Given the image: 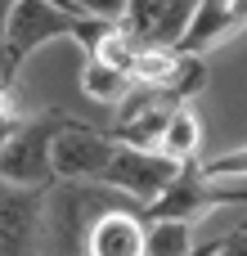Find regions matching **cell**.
<instances>
[{
  "label": "cell",
  "instance_id": "6da1fadb",
  "mask_svg": "<svg viewBox=\"0 0 247 256\" xmlns=\"http://www.w3.org/2000/svg\"><path fill=\"white\" fill-rule=\"evenodd\" d=\"M112 22H99V18H86L81 9H72L68 0H18L14 9V22H9V36H4V54H0V81H18L22 63L40 50V45H54V40H76L86 54L94 50V40L108 32Z\"/></svg>",
  "mask_w": 247,
  "mask_h": 256
},
{
  "label": "cell",
  "instance_id": "7a4b0ae2",
  "mask_svg": "<svg viewBox=\"0 0 247 256\" xmlns=\"http://www.w3.org/2000/svg\"><path fill=\"white\" fill-rule=\"evenodd\" d=\"M117 207H135L126 202L117 189L108 184H72V180H54L45 194V234H40V252L45 256H86L90 230L99 225V216L117 212Z\"/></svg>",
  "mask_w": 247,
  "mask_h": 256
},
{
  "label": "cell",
  "instance_id": "3957f363",
  "mask_svg": "<svg viewBox=\"0 0 247 256\" xmlns=\"http://www.w3.org/2000/svg\"><path fill=\"white\" fill-rule=\"evenodd\" d=\"M68 126V112H36L18 126V135L0 153V184L50 189L54 184V140Z\"/></svg>",
  "mask_w": 247,
  "mask_h": 256
},
{
  "label": "cell",
  "instance_id": "277c9868",
  "mask_svg": "<svg viewBox=\"0 0 247 256\" xmlns=\"http://www.w3.org/2000/svg\"><path fill=\"white\" fill-rule=\"evenodd\" d=\"M184 171H189V166L171 162V158L158 153V148H130V144H117V148H112V162H108V171H104L99 184L117 189V194H122L126 202H135V207H153V202H158Z\"/></svg>",
  "mask_w": 247,
  "mask_h": 256
},
{
  "label": "cell",
  "instance_id": "5b68a950",
  "mask_svg": "<svg viewBox=\"0 0 247 256\" xmlns=\"http://www.w3.org/2000/svg\"><path fill=\"white\" fill-rule=\"evenodd\" d=\"M117 140L99 126H81L68 117V126L54 140V180H72V184H99L108 162H112Z\"/></svg>",
  "mask_w": 247,
  "mask_h": 256
},
{
  "label": "cell",
  "instance_id": "8992f818",
  "mask_svg": "<svg viewBox=\"0 0 247 256\" xmlns=\"http://www.w3.org/2000/svg\"><path fill=\"white\" fill-rule=\"evenodd\" d=\"M45 194L0 184V256H36L45 234Z\"/></svg>",
  "mask_w": 247,
  "mask_h": 256
},
{
  "label": "cell",
  "instance_id": "52a82bcc",
  "mask_svg": "<svg viewBox=\"0 0 247 256\" xmlns=\"http://www.w3.org/2000/svg\"><path fill=\"white\" fill-rule=\"evenodd\" d=\"M198 4L202 0H130L122 27L135 32L140 45H171V50H180L189 27H194Z\"/></svg>",
  "mask_w": 247,
  "mask_h": 256
},
{
  "label": "cell",
  "instance_id": "ba28073f",
  "mask_svg": "<svg viewBox=\"0 0 247 256\" xmlns=\"http://www.w3.org/2000/svg\"><path fill=\"white\" fill-rule=\"evenodd\" d=\"M86 256H148V220L130 207L99 216V225L90 230Z\"/></svg>",
  "mask_w": 247,
  "mask_h": 256
},
{
  "label": "cell",
  "instance_id": "9c48e42d",
  "mask_svg": "<svg viewBox=\"0 0 247 256\" xmlns=\"http://www.w3.org/2000/svg\"><path fill=\"white\" fill-rule=\"evenodd\" d=\"M76 90H81V99H90V104L117 108V104L135 90V81H130L126 72H117V68L99 63L94 54H86V58H81V72H76Z\"/></svg>",
  "mask_w": 247,
  "mask_h": 256
},
{
  "label": "cell",
  "instance_id": "30bf717a",
  "mask_svg": "<svg viewBox=\"0 0 247 256\" xmlns=\"http://www.w3.org/2000/svg\"><path fill=\"white\" fill-rule=\"evenodd\" d=\"M198 148H202V122H198V112H194L189 104H180V108L171 112V122H166V135H162L158 153H166V158L180 162V166H194Z\"/></svg>",
  "mask_w": 247,
  "mask_h": 256
},
{
  "label": "cell",
  "instance_id": "8fae6325",
  "mask_svg": "<svg viewBox=\"0 0 247 256\" xmlns=\"http://www.w3.org/2000/svg\"><path fill=\"white\" fill-rule=\"evenodd\" d=\"M225 40H230V0H202L180 50L184 54H207V50H216Z\"/></svg>",
  "mask_w": 247,
  "mask_h": 256
},
{
  "label": "cell",
  "instance_id": "7c38bea8",
  "mask_svg": "<svg viewBox=\"0 0 247 256\" xmlns=\"http://www.w3.org/2000/svg\"><path fill=\"white\" fill-rule=\"evenodd\" d=\"M176 68H180V50H171V45H144L140 58H135L130 81L148 86V90H166L176 81Z\"/></svg>",
  "mask_w": 247,
  "mask_h": 256
},
{
  "label": "cell",
  "instance_id": "4fadbf2b",
  "mask_svg": "<svg viewBox=\"0 0 247 256\" xmlns=\"http://www.w3.org/2000/svg\"><path fill=\"white\" fill-rule=\"evenodd\" d=\"M140 50H144V45L135 40V32H126L122 22H112V27L94 40V50H90V54H94L99 63H108V68H117V72H126V76H130V72H135Z\"/></svg>",
  "mask_w": 247,
  "mask_h": 256
},
{
  "label": "cell",
  "instance_id": "5bb4252c",
  "mask_svg": "<svg viewBox=\"0 0 247 256\" xmlns=\"http://www.w3.org/2000/svg\"><path fill=\"white\" fill-rule=\"evenodd\" d=\"M194 225L189 220H148V256H194Z\"/></svg>",
  "mask_w": 247,
  "mask_h": 256
},
{
  "label": "cell",
  "instance_id": "9a60e30c",
  "mask_svg": "<svg viewBox=\"0 0 247 256\" xmlns=\"http://www.w3.org/2000/svg\"><path fill=\"white\" fill-rule=\"evenodd\" d=\"M202 86H207V54H184L180 50V68H176V81L166 86V94L176 104H189V99L202 94Z\"/></svg>",
  "mask_w": 247,
  "mask_h": 256
},
{
  "label": "cell",
  "instance_id": "2e32d148",
  "mask_svg": "<svg viewBox=\"0 0 247 256\" xmlns=\"http://www.w3.org/2000/svg\"><path fill=\"white\" fill-rule=\"evenodd\" d=\"M198 176L202 180H216V184H247V144L220 153V158L198 162Z\"/></svg>",
  "mask_w": 247,
  "mask_h": 256
},
{
  "label": "cell",
  "instance_id": "e0dca14e",
  "mask_svg": "<svg viewBox=\"0 0 247 256\" xmlns=\"http://www.w3.org/2000/svg\"><path fill=\"white\" fill-rule=\"evenodd\" d=\"M68 4H72V9H81L86 18H99V22H122L130 0H68Z\"/></svg>",
  "mask_w": 247,
  "mask_h": 256
},
{
  "label": "cell",
  "instance_id": "ac0fdd59",
  "mask_svg": "<svg viewBox=\"0 0 247 256\" xmlns=\"http://www.w3.org/2000/svg\"><path fill=\"white\" fill-rule=\"evenodd\" d=\"M14 9H18V0H0V54H4V36H9V22H14Z\"/></svg>",
  "mask_w": 247,
  "mask_h": 256
},
{
  "label": "cell",
  "instance_id": "d6986e66",
  "mask_svg": "<svg viewBox=\"0 0 247 256\" xmlns=\"http://www.w3.org/2000/svg\"><path fill=\"white\" fill-rule=\"evenodd\" d=\"M36 256H45V252H36Z\"/></svg>",
  "mask_w": 247,
  "mask_h": 256
}]
</instances>
